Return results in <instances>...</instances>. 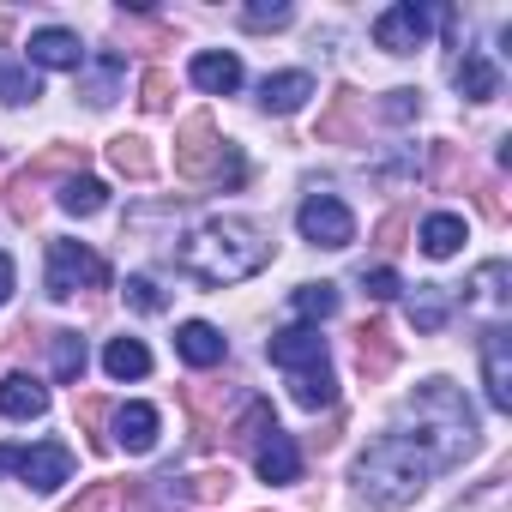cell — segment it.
<instances>
[{"instance_id":"obj_40","label":"cell","mask_w":512,"mask_h":512,"mask_svg":"<svg viewBox=\"0 0 512 512\" xmlns=\"http://www.w3.org/2000/svg\"><path fill=\"white\" fill-rule=\"evenodd\" d=\"M464 175H470V163L458 157V145H446V139H440V145H434V181H440V187H458Z\"/></svg>"},{"instance_id":"obj_39","label":"cell","mask_w":512,"mask_h":512,"mask_svg":"<svg viewBox=\"0 0 512 512\" xmlns=\"http://www.w3.org/2000/svg\"><path fill=\"white\" fill-rule=\"evenodd\" d=\"M103 422H109V398H79V428L91 434V446H97V452H109V434H103Z\"/></svg>"},{"instance_id":"obj_13","label":"cell","mask_w":512,"mask_h":512,"mask_svg":"<svg viewBox=\"0 0 512 512\" xmlns=\"http://www.w3.org/2000/svg\"><path fill=\"white\" fill-rule=\"evenodd\" d=\"M181 404H187V416H193V440H199V446H211V440H217L223 410L235 404V386H181Z\"/></svg>"},{"instance_id":"obj_18","label":"cell","mask_w":512,"mask_h":512,"mask_svg":"<svg viewBox=\"0 0 512 512\" xmlns=\"http://www.w3.org/2000/svg\"><path fill=\"white\" fill-rule=\"evenodd\" d=\"M175 350H181V362H193V368H217L223 350H229V338H223L217 326H205V320H187V326L175 332Z\"/></svg>"},{"instance_id":"obj_7","label":"cell","mask_w":512,"mask_h":512,"mask_svg":"<svg viewBox=\"0 0 512 512\" xmlns=\"http://www.w3.org/2000/svg\"><path fill=\"white\" fill-rule=\"evenodd\" d=\"M296 223H302V235H308L314 247H350V241H356V217H350V205L332 199V193H308L302 211H296Z\"/></svg>"},{"instance_id":"obj_25","label":"cell","mask_w":512,"mask_h":512,"mask_svg":"<svg viewBox=\"0 0 512 512\" xmlns=\"http://www.w3.org/2000/svg\"><path fill=\"white\" fill-rule=\"evenodd\" d=\"M410 320H416V332H446V320H452L446 284H416L410 290Z\"/></svg>"},{"instance_id":"obj_24","label":"cell","mask_w":512,"mask_h":512,"mask_svg":"<svg viewBox=\"0 0 512 512\" xmlns=\"http://www.w3.org/2000/svg\"><path fill=\"white\" fill-rule=\"evenodd\" d=\"M85 157H91L85 145H43V151L25 163V175H31L37 187H43L49 175H85Z\"/></svg>"},{"instance_id":"obj_9","label":"cell","mask_w":512,"mask_h":512,"mask_svg":"<svg viewBox=\"0 0 512 512\" xmlns=\"http://www.w3.org/2000/svg\"><path fill=\"white\" fill-rule=\"evenodd\" d=\"M356 368H362L368 386H380V380L398 368V338H392L386 320H362V326H356Z\"/></svg>"},{"instance_id":"obj_41","label":"cell","mask_w":512,"mask_h":512,"mask_svg":"<svg viewBox=\"0 0 512 512\" xmlns=\"http://www.w3.org/2000/svg\"><path fill=\"white\" fill-rule=\"evenodd\" d=\"M380 115H386L392 127H404V121H416V115H422V97H416V91H386Z\"/></svg>"},{"instance_id":"obj_6","label":"cell","mask_w":512,"mask_h":512,"mask_svg":"<svg viewBox=\"0 0 512 512\" xmlns=\"http://www.w3.org/2000/svg\"><path fill=\"white\" fill-rule=\"evenodd\" d=\"M217 151H223L217 121H211L205 109H199V115H187V121H181V133H175V175H181V181H211Z\"/></svg>"},{"instance_id":"obj_27","label":"cell","mask_w":512,"mask_h":512,"mask_svg":"<svg viewBox=\"0 0 512 512\" xmlns=\"http://www.w3.org/2000/svg\"><path fill=\"white\" fill-rule=\"evenodd\" d=\"M103 368H109V380H145V374H151V350H145L139 338H109Z\"/></svg>"},{"instance_id":"obj_35","label":"cell","mask_w":512,"mask_h":512,"mask_svg":"<svg viewBox=\"0 0 512 512\" xmlns=\"http://www.w3.org/2000/svg\"><path fill=\"white\" fill-rule=\"evenodd\" d=\"M169 103H175V79H169L163 67H151V73L139 79V109H145V115H163Z\"/></svg>"},{"instance_id":"obj_42","label":"cell","mask_w":512,"mask_h":512,"mask_svg":"<svg viewBox=\"0 0 512 512\" xmlns=\"http://www.w3.org/2000/svg\"><path fill=\"white\" fill-rule=\"evenodd\" d=\"M404 229H410V217H404V211H386L380 229H374V247H380V253H398V247H404Z\"/></svg>"},{"instance_id":"obj_10","label":"cell","mask_w":512,"mask_h":512,"mask_svg":"<svg viewBox=\"0 0 512 512\" xmlns=\"http://www.w3.org/2000/svg\"><path fill=\"white\" fill-rule=\"evenodd\" d=\"M482 386H488L494 410H512V338H506V326L482 332Z\"/></svg>"},{"instance_id":"obj_21","label":"cell","mask_w":512,"mask_h":512,"mask_svg":"<svg viewBox=\"0 0 512 512\" xmlns=\"http://www.w3.org/2000/svg\"><path fill=\"white\" fill-rule=\"evenodd\" d=\"M308 97H314V79H308V73H278V79L260 85V109H266V115H296Z\"/></svg>"},{"instance_id":"obj_11","label":"cell","mask_w":512,"mask_h":512,"mask_svg":"<svg viewBox=\"0 0 512 512\" xmlns=\"http://www.w3.org/2000/svg\"><path fill=\"white\" fill-rule=\"evenodd\" d=\"M314 139H320V145H356V139H362V97H356L350 85H338V91L326 97Z\"/></svg>"},{"instance_id":"obj_32","label":"cell","mask_w":512,"mask_h":512,"mask_svg":"<svg viewBox=\"0 0 512 512\" xmlns=\"http://www.w3.org/2000/svg\"><path fill=\"white\" fill-rule=\"evenodd\" d=\"M37 97H43V85H37V73H31V67L0 61V103H37Z\"/></svg>"},{"instance_id":"obj_4","label":"cell","mask_w":512,"mask_h":512,"mask_svg":"<svg viewBox=\"0 0 512 512\" xmlns=\"http://www.w3.org/2000/svg\"><path fill=\"white\" fill-rule=\"evenodd\" d=\"M103 284H109L103 253H91L85 241H67V235L49 241V296H55V302H67V296H79V290H103Z\"/></svg>"},{"instance_id":"obj_8","label":"cell","mask_w":512,"mask_h":512,"mask_svg":"<svg viewBox=\"0 0 512 512\" xmlns=\"http://www.w3.org/2000/svg\"><path fill=\"white\" fill-rule=\"evenodd\" d=\"M374 43L386 55H416L428 43V7H416V0H398V7H386L374 19Z\"/></svg>"},{"instance_id":"obj_31","label":"cell","mask_w":512,"mask_h":512,"mask_svg":"<svg viewBox=\"0 0 512 512\" xmlns=\"http://www.w3.org/2000/svg\"><path fill=\"white\" fill-rule=\"evenodd\" d=\"M422 247L434 253V260H452V253L464 247V217H452V211H434V217L422 223Z\"/></svg>"},{"instance_id":"obj_17","label":"cell","mask_w":512,"mask_h":512,"mask_svg":"<svg viewBox=\"0 0 512 512\" xmlns=\"http://www.w3.org/2000/svg\"><path fill=\"white\" fill-rule=\"evenodd\" d=\"M43 410H49V386H37L31 374H7V380H0V416L37 422Z\"/></svg>"},{"instance_id":"obj_48","label":"cell","mask_w":512,"mask_h":512,"mask_svg":"<svg viewBox=\"0 0 512 512\" xmlns=\"http://www.w3.org/2000/svg\"><path fill=\"white\" fill-rule=\"evenodd\" d=\"M7 296H13V260L0 253V308H7Z\"/></svg>"},{"instance_id":"obj_15","label":"cell","mask_w":512,"mask_h":512,"mask_svg":"<svg viewBox=\"0 0 512 512\" xmlns=\"http://www.w3.org/2000/svg\"><path fill=\"white\" fill-rule=\"evenodd\" d=\"M121 73H127V61L109 49V55H97L91 67H79V97L91 103V109H109L115 97H121Z\"/></svg>"},{"instance_id":"obj_29","label":"cell","mask_w":512,"mask_h":512,"mask_svg":"<svg viewBox=\"0 0 512 512\" xmlns=\"http://www.w3.org/2000/svg\"><path fill=\"white\" fill-rule=\"evenodd\" d=\"M103 205H109V187H103L97 175H73V181L61 187V211H67V217H97Z\"/></svg>"},{"instance_id":"obj_36","label":"cell","mask_w":512,"mask_h":512,"mask_svg":"<svg viewBox=\"0 0 512 512\" xmlns=\"http://www.w3.org/2000/svg\"><path fill=\"white\" fill-rule=\"evenodd\" d=\"M7 211H13L19 223H37V211H43V199H37V181H31L25 169L7 181Z\"/></svg>"},{"instance_id":"obj_22","label":"cell","mask_w":512,"mask_h":512,"mask_svg":"<svg viewBox=\"0 0 512 512\" xmlns=\"http://www.w3.org/2000/svg\"><path fill=\"white\" fill-rule=\"evenodd\" d=\"M115 446L151 452V446H157V410H151V404H121V410H115Z\"/></svg>"},{"instance_id":"obj_16","label":"cell","mask_w":512,"mask_h":512,"mask_svg":"<svg viewBox=\"0 0 512 512\" xmlns=\"http://www.w3.org/2000/svg\"><path fill=\"white\" fill-rule=\"evenodd\" d=\"M470 308H488V314H506V302H512V266L506 260H488V266H476L470 272Z\"/></svg>"},{"instance_id":"obj_38","label":"cell","mask_w":512,"mask_h":512,"mask_svg":"<svg viewBox=\"0 0 512 512\" xmlns=\"http://www.w3.org/2000/svg\"><path fill=\"white\" fill-rule=\"evenodd\" d=\"M127 308H133V314H163L169 296L157 290V278H127Z\"/></svg>"},{"instance_id":"obj_34","label":"cell","mask_w":512,"mask_h":512,"mask_svg":"<svg viewBox=\"0 0 512 512\" xmlns=\"http://www.w3.org/2000/svg\"><path fill=\"white\" fill-rule=\"evenodd\" d=\"M290 302H296L302 320H332V314H338V290H332V284H302Z\"/></svg>"},{"instance_id":"obj_46","label":"cell","mask_w":512,"mask_h":512,"mask_svg":"<svg viewBox=\"0 0 512 512\" xmlns=\"http://www.w3.org/2000/svg\"><path fill=\"white\" fill-rule=\"evenodd\" d=\"M476 205L488 211V223H506V193H500V181H476Z\"/></svg>"},{"instance_id":"obj_28","label":"cell","mask_w":512,"mask_h":512,"mask_svg":"<svg viewBox=\"0 0 512 512\" xmlns=\"http://www.w3.org/2000/svg\"><path fill=\"white\" fill-rule=\"evenodd\" d=\"M109 163H115L127 181H145V175L157 169V157H151V139H139V133H121V139H109Z\"/></svg>"},{"instance_id":"obj_33","label":"cell","mask_w":512,"mask_h":512,"mask_svg":"<svg viewBox=\"0 0 512 512\" xmlns=\"http://www.w3.org/2000/svg\"><path fill=\"white\" fill-rule=\"evenodd\" d=\"M235 494V470H199V476H187V500H199V506H223Z\"/></svg>"},{"instance_id":"obj_3","label":"cell","mask_w":512,"mask_h":512,"mask_svg":"<svg viewBox=\"0 0 512 512\" xmlns=\"http://www.w3.org/2000/svg\"><path fill=\"white\" fill-rule=\"evenodd\" d=\"M404 434H416L428 446V458L440 470H452L476 452V410L452 380H422L416 398H410V428Z\"/></svg>"},{"instance_id":"obj_26","label":"cell","mask_w":512,"mask_h":512,"mask_svg":"<svg viewBox=\"0 0 512 512\" xmlns=\"http://www.w3.org/2000/svg\"><path fill=\"white\" fill-rule=\"evenodd\" d=\"M266 434H278V416H272V404L253 398V404L241 410V422L229 428V446H235V452H260V446H266Z\"/></svg>"},{"instance_id":"obj_47","label":"cell","mask_w":512,"mask_h":512,"mask_svg":"<svg viewBox=\"0 0 512 512\" xmlns=\"http://www.w3.org/2000/svg\"><path fill=\"white\" fill-rule=\"evenodd\" d=\"M338 434H344V422L332 416V422H326L320 434H308V452H332V446H338Z\"/></svg>"},{"instance_id":"obj_1","label":"cell","mask_w":512,"mask_h":512,"mask_svg":"<svg viewBox=\"0 0 512 512\" xmlns=\"http://www.w3.org/2000/svg\"><path fill=\"white\" fill-rule=\"evenodd\" d=\"M272 260V235L253 223V217H211V223H199L187 241H181V253H175V266L193 278V284H205V290H223V284H241V278H253Z\"/></svg>"},{"instance_id":"obj_30","label":"cell","mask_w":512,"mask_h":512,"mask_svg":"<svg viewBox=\"0 0 512 512\" xmlns=\"http://www.w3.org/2000/svg\"><path fill=\"white\" fill-rule=\"evenodd\" d=\"M49 362H55V380H67V386L85 380V362H91L85 356V338L79 332H49Z\"/></svg>"},{"instance_id":"obj_5","label":"cell","mask_w":512,"mask_h":512,"mask_svg":"<svg viewBox=\"0 0 512 512\" xmlns=\"http://www.w3.org/2000/svg\"><path fill=\"white\" fill-rule=\"evenodd\" d=\"M0 470H19L37 494H55L67 476H73V452L61 446V440H43V446H31V452H19V446H0Z\"/></svg>"},{"instance_id":"obj_14","label":"cell","mask_w":512,"mask_h":512,"mask_svg":"<svg viewBox=\"0 0 512 512\" xmlns=\"http://www.w3.org/2000/svg\"><path fill=\"white\" fill-rule=\"evenodd\" d=\"M452 85H458V97H470V103H494V97H500V67H494L488 55L464 49V55L452 61Z\"/></svg>"},{"instance_id":"obj_37","label":"cell","mask_w":512,"mask_h":512,"mask_svg":"<svg viewBox=\"0 0 512 512\" xmlns=\"http://www.w3.org/2000/svg\"><path fill=\"white\" fill-rule=\"evenodd\" d=\"M296 13L284 7V0H253V7H241V25L247 31H284Z\"/></svg>"},{"instance_id":"obj_43","label":"cell","mask_w":512,"mask_h":512,"mask_svg":"<svg viewBox=\"0 0 512 512\" xmlns=\"http://www.w3.org/2000/svg\"><path fill=\"white\" fill-rule=\"evenodd\" d=\"M404 284H398V272L392 266H374V272H362V296L368 302H386V296H398Z\"/></svg>"},{"instance_id":"obj_23","label":"cell","mask_w":512,"mask_h":512,"mask_svg":"<svg viewBox=\"0 0 512 512\" xmlns=\"http://www.w3.org/2000/svg\"><path fill=\"white\" fill-rule=\"evenodd\" d=\"M253 464H260L266 482H296V476H302V452H296L290 434H266V446L253 452Z\"/></svg>"},{"instance_id":"obj_20","label":"cell","mask_w":512,"mask_h":512,"mask_svg":"<svg viewBox=\"0 0 512 512\" xmlns=\"http://www.w3.org/2000/svg\"><path fill=\"white\" fill-rule=\"evenodd\" d=\"M193 85L199 91H211V97H229L235 85H241V61L235 55H217V49H205V55H193Z\"/></svg>"},{"instance_id":"obj_44","label":"cell","mask_w":512,"mask_h":512,"mask_svg":"<svg viewBox=\"0 0 512 512\" xmlns=\"http://www.w3.org/2000/svg\"><path fill=\"white\" fill-rule=\"evenodd\" d=\"M115 506V482H91L79 500H67V512H109Z\"/></svg>"},{"instance_id":"obj_12","label":"cell","mask_w":512,"mask_h":512,"mask_svg":"<svg viewBox=\"0 0 512 512\" xmlns=\"http://www.w3.org/2000/svg\"><path fill=\"white\" fill-rule=\"evenodd\" d=\"M266 356H272V368H284V374L332 362V356H326V338H320V332H308V326H290V332H278V338L266 344Z\"/></svg>"},{"instance_id":"obj_19","label":"cell","mask_w":512,"mask_h":512,"mask_svg":"<svg viewBox=\"0 0 512 512\" xmlns=\"http://www.w3.org/2000/svg\"><path fill=\"white\" fill-rule=\"evenodd\" d=\"M31 61L37 67H85V49H79V37L73 31H61V25H49V31H31Z\"/></svg>"},{"instance_id":"obj_2","label":"cell","mask_w":512,"mask_h":512,"mask_svg":"<svg viewBox=\"0 0 512 512\" xmlns=\"http://www.w3.org/2000/svg\"><path fill=\"white\" fill-rule=\"evenodd\" d=\"M428 476H440V464L428 458V446L416 434L398 428V434H380L356 458V500L368 512H398V506H410L428 488Z\"/></svg>"},{"instance_id":"obj_45","label":"cell","mask_w":512,"mask_h":512,"mask_svg":"<svg viewBox=\"0 0 512 512\" xmlns=\"http://www.w3.org/2000/svg\"><path fill=\"white\" fill-rule=\"evenodd\" d=\"M241 175H247L241 151H235V145H223V151H217V169H211V181H223V187H241Z\"/></svg>"}]
</instances>
